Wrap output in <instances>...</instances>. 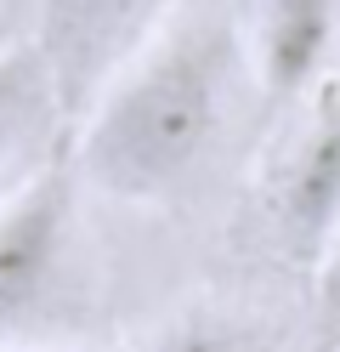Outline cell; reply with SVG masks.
I'll use <instances>...</instances> for the list:
<instances>
[{"label":"cell","mask_w":340,"mask_h":352,"mask_svg":"<svg viewBox=\"0 0 340 352\" xmlns=\"http://www.w3.org/2000/svg\"><path fill=\"white\" fill-rule=\"evenodd\" d=\"M233 57L238 40L221 12H193L142 46L102 85V102L85 120V182L125 205L170 199L188 188L221 131Z\"/></svg>","instance_id":"1"},{"label":"cell","mask_w":340,"mask_h":352,"mask_svg":"<svg viewBox=\"0 0 340 352\" xmlns=\"http://www.w3.org/2000/svg\"><path fill=\"white\" fill-rule=\"evenodd\" d=\"M74 239V170L40 165L0 205V346L23 341L52 313Z\"/></svg>","instance_id":"2"},{"label":"cell","mask_w":340,"mask_h":352,"mask_svg":"<svg viewBox=\"0 0 340 352\" xmlns=\"http://www.w3.org/2000/svg\"><path fill=\"white\" fill-rule=\"evenodd\" d=\"M165 6L170 0H45L34 52L45 63L52 97L63 108H85L148 46Z\"/></svg>","instance_id":"3"},{"label":"cell","mask_w":340,"mask_h":352,"mask_svg":"<svg viewBox=\"0 0 340 352\" xmlns=\"http://www.w3.org/2000/svg\"><path fill=\"white\" fill-rule=\"evenodd\" d=\"M272 222L295 261L324 267L340 239V80L317 91L272 182Z\"/></svg>","instance_id":"4"},{"label":"cell","mask_w":340,"mask_h":352,"mask_svg":"<svg viewBox=\"0 0 340 352\" xmlns=\"http://www.w3.org/2000/svg\"><path fill=\"white\" fill-rule=\"evenodd\" d=\"M335 46V0H261L256 6V74L267 97H295L324 74Z\"/></svg>","instance_id":"5"},{"label":"cell","mask_w":340,"mask_h":352,"mask_svg":"<svg viewBox=\"0 0 340 352\" xmlns=\"http://www.w3.org/2000/svg\"><path fill=\"white\" fill-rule=\"evenodd\" d=\"M40 85L52 91L40 52H6L0 57V170H6L12 148L23 142V125H29L34 102H40Z\"/></svg>","instance_id":"6"},{"label":"cell","mask_w":340,"mask_h":352,"mask_svg":"<svg viewBox=\"0 0 340 352\" xmlns=\"http://www.w3.org/2000/svg\"><path fill=\"white\" fill-rule=\"evenodd\" d=\"M148 352H267L256 336H244L238 324H221V318H188L165 329Z\"/></svg>","instance_id":"7"},{"label":"cell","mask_w":340,"mask_h":352,"mask_svg":"<svg viewBox=\"0 0 340 352\" xmlns=\"http://www.w3.org/2000/svg\"><path fill=\"white\" fill-rule=\"evenodd\" d=\"M324 301L340 307V239H335V256L324 261Z\"/></svg>","instance_id":"8"}]
</instances>
